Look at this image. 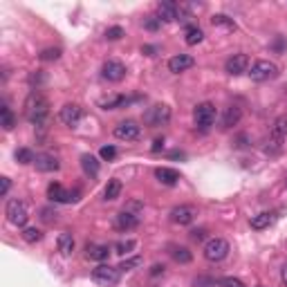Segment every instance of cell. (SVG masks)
I'll return each mask as SVG.
<instances>
[{"label":"cell","mask_w":287,"mask_h":287,"mask_svg":"<svg viewBox=\"0 0 287 287\" xmlns=\"http://www.w3.org/2000/svg\"><path fill=\"white\" fill-rule=\"evenodd\" d=\"M47 114H50V101L41 90H32L25 99V117L36 128H45Z\"/></svg>","instance_id":"cell-1"},{"label":"cell","mask_w":287,"mask_h":287,"mask_svg":"<svg viewBox=\"0 0 287 287\" xmlns=\"http://www.w3.org/2000/svg\"><path fill=\"white\" fill-rule=\"evenodd\" d=\"M5 215H7V220L14 227L25 229L27 220H30V209H27V204L23 200H9L7 207H5Z\"/></svg>","instance_id":"cell-2"},{"label":"cell","mask_w":287,"mask_h":287,"mask_svg":"<svg viewBox=\"0 0 287 287\" xmlns=\"http://www.w3.org/2000/svg\"><path fill=\"white\" fill-rule=\"evenodd\" d=\"M215 117H218V110H215V106L211 101H204V103H198V106H195L193 119H195V126H198L202 132H207L209 128L213 126Z\"/></svg>","instance_id":"cell-3"},{"label":"cell","mask_w":287,"mask_h":287,"mask_svg":"<svg viewBox=\"0 0 287 287\" xmlns=\"http://www.w3.org/2000/svg\"><path fill=\"white\" fill-rule=\"evenodd\" d=\"M229 251H231V247H229V242L224 240V238H211V240L204 242V258H207L209 262H220L224 260V258L229 256Z\"/></svg>","instance_id":"cell-4"},{"label":"cell","mask_w":287,"mask_h":287,"mask_svg":"<svg viewBox=\"0 0 287 287\" xmlns=\"http://www.w3.org/2000/svg\"><path fill=\"white\" fill-rule=\"evenodd\" d=\"M276 76H278V65L271 63V61H265V59L256 61L249 70V79L256 81V83H265V81H271V79H276Z\"/></svg>","instance_id":"cell-5"},{"label":"cell","mask_w":287,"mask_h":287,"mask_svg":"<svg viewBox=\"0 0 287 287\" xmlns=\"http://www.w3.org/2000/svg\"><path fill=\"white\" fill-rule=\"evenodd\" d=\"M144 121L148 123L151 128H160V126H166L171 121V108L166 103H155L146 110L144 114Z\"/></svg>","instance_id":"cell-6"},{"label":"cell","mask_w":287,"mask_h":287,"mask_svg":"<svg viewBox=\"0 0 287 287\" xmlns=\"http://www.w3.org/2000/svg\"><path fill=\"white\" fill-rule=\"evenodd\" d=\"M121 278V271L117 267H110V265H99L92 269V280L99 285H106V287H112L119 283Z\"/></svg>","instance_id":"cell-7"},{"label":"cell","mask_w":287,"mask_h":287,"mask_svg":"<svg viewBox=\"0 0 287 287\" xmlns=\"http://www.w3.org/2000/svg\"><path fill=\"white\" fill-rule=\"evenodd\" d=\"M114 137L121 141H135L141 137V126H137V121H121L114 126Z\"/></svg>","instance_id":"cell-8"},{"label":"cell","mask_w":287,"mask_h":287,"mask_svg":"<svg viewBox=\"0 0 287 287\" xmlns=\"http://www.w3.org/2000/svg\"><path fill=\"white\" fill-rule=\"evenodd\" d=\"M195 218H198V209L191 207V204H180V207H175L173 211H171V220H173L175 224H180V227L193 224Z\"/></svg>","instance_id":"cell-9"},{"label":"cell","mask_w":287,"mask_h":287,"mask_svg":"<svg viewBox=\"0 0 287 287\" xmlns=\"http://www.w3.org/2000/svg\"><path fill=\"white\" fill-rule=\"evenodd\" d=\"M101 76L110 83H119V81H123V76H126V65L121 63V61H114L110 59L103 63L101 68Z\"/></svg>","instance_id":"cell-10"},{"label":"cell","mask_w":287,"mask_h":287,"mask_svg":"<svg viewBox=\"0 0 287 287\" xmlns=\"http://www.w3.org/2000/svg\"><path fill=\"white\" fill-rule=\"evenodd\" d=\"M247 68H249V56L242 54V52H238V54L229 56L227 63H224V70H227V74H231V76L245 74Z\"/></svg>","instance_id":"cell-11"},{"label":"cell","mask_w":287,"mask_h":287,"mask_svg":"<svg viewBox=\"0 0 287 287\" xmlns=\"http://www.w3.org/2000/svg\"><path fill=\"white\" fill-rule=\"evenodd\" d=\"M141 222L139 213H132L128 211V209H123V211L117 213V218H114V227L119 229V231H130V229H137Z\"/></svg>","instance_id":"cell-12"},{"label":"cell","mask_w":287,"mask_h":287,"mask_svg":"<svg viewBox=\"0 0 287 287\" xmlns=\"http://www.w3.org/2000/svg\"><path fill=\"white\" fill-rule=\"evenodd\" d=\"M59 119L65 123V126H76V123L83 119V108L76 106V103H65L59 112Z\"/></svg>","instance_id":"cell-13"},{"label":"cell","mask_w":287,"mask_h":287,"mask_svg":"<svg viewBox=\"0 0 287 287\" xmlns=\"http://www.w3.org/2000/svg\"><path fill=\"white\" fill-rule=\"evenodd\" d=\"M47 198L52 200V202H72L74 198V193H70L68 189H65L63 184H59V182H52L50 186H47Z\"/></svg>","instance_id":"cell-14"},{"label":"cell","mask_w":287,"mask_h":287,"mask_svg":"<svg viewBox=\"0 0 287 287\" xmlns=\"http://www.w3.org/2000/svg\"><path fill=\"white\" fill-rule=\"evenodd\" d=\"M34 166H36V171H41V173H54V171L61 169L59 160H56L54 155H50V153H41V155H36Z\"/></svg>","instance_id":"cell-15"},{"label":"cell","mask_w":287,"mask_h":287,"mask_svg":"<svg viewBox=\"0 0 287 287\" xmlns=\"http://www.w3.org/2000/svg\"><path fill=\"white\" fill-rule=\"evenodd\" d=\"M195 65V59L191 54H175L173 59H169V70L173 74H180V72H186Z\"/></svg>","instance_id":"cell-16"},{"label":"cell","mask_w":287,"mask_h":287,"mask_svg":"<svg viewBox=\"0 0 287 287\" xmlns=\"http://www.w3.org/2000/svg\"><path fill=\"white\" fill-rule=\"evenodd\" d=\"M180 16V5L178 3H160L157 5V18L164 23H171V21H178Z\"/></svg>","instance_id":"cell-17"},{"label":"cell","mask_w":287,"mask_h":287,"mask_svg":"<svg viewBox=\"0 0 287 287\" xmlns=\"http://www.w3.org/2000/svg\"><path fill=\"white\" fill-rule=\"evenodd\" d=\"M155 178L166 186H175L180 182V173L175 169H169V166H162V169L155 171Z\"/></svg>","instance_id":"cell-18"},{"label":"cell","mask_w":287,"mask_h":287,"mask_svg":"<svg viewBox=\"0 0 287 287\" xmlns=\"http://www.w3.org/2000/svg\"><path fill=\"white\" fill-rule=\"evenodd\" d=\"M81 169H83L85 175H90V178H97L99 175V169H101V164H99V160L94 155H81Z\"/></svg>","instance_id":"cell-19"},{"label":"cell","mask_w":287,"mask_h":287,"mask_svg":"<svg viewBox=\"0 0 287 287\" xmlns=\"http://www.w3.org/2000/svg\"><path fill=\"white\" fill-rule=\"evenodd\" d=\"M85 256L90 258V260H108L110 256V247L108 245H85Z\"/></svg>","instance_id":"cell-20"},{"label":"cell","mask_w":287,"mask_h":287,"mask_svg":"<svg viewBox=\"0 0 287 287\" xmlns=\"http://www.w3.org/2000/svg\"><path fill=\"white\" fill-rule=\"evenodd\" d=\"M274 220H276L274 213L262 211V213H258V215H251L249 224H251V229H256V231H262V229H267L269 224H274Z\"/></svg>","instance_id":"cell-21"},{"label":"cell","mask_w":287,"mask_h":287,"mask_svg":"<svg viewBox=\"0 0 287 287\" xmlns=\"http://www.w3.org/2000/svg\"><path fill=\"white\" fill-rule=\"evenodd\" d=\"M242 119V108L240 106H229L227 110H224V117H222V126L224 128H233L238 126Z\"/></svg>","instance_id":"cell-22"},{"label":"cell","mask_w":287,"mask_h":287,"mask_svg":"<svg viewBox=\"0 0 287 287\" xmlns=\"http://www.w3.org/2000/svg\"><path fill=\"white\" fill-rule=\"evenodd\" d=\"M283 141H285V137H278V135H274V132H271L269 137H267L265 139V153L267 155H278V153H283Z\"/></svg>","instance_id":"cell-23"},{"label":"cell","mask_w":287,"mask_h":287,"mask_svg":"<svg viewBox=\"0 0 287 287\" xmlns=\"http://www.w3.org/2000/svg\"><path fill=\"white\" fill-rule=\"evenodd\" d=\"M56 247H59V251L63 253V256H70V253L74 251V236H72L70 231H63L59 236V240H56Z\"/></svg>","instance_id":"cell-24"},{"label":"cell","mask_w":287,"mask_h":287,"mask_svg":"<svg viewBox=\"0 0 287 287\" xmlns=\"http://www.w3.org/2000/svg\"><path fill=\"white\" fill-rule=\"evenodd\" d=\"M119 195H121V182L110 180L106 184V189H103V200H106V202H114Z\"/></svg>","instance_id":"cell-25"},{"label":"cell","mask_w":287,"mask_h":287,"mask_svg":"<svg viewBox=\"0 0 287 287\" xmlns=\"http://www.w3.org/2000/svg\"><path fill=\"white\" fill-rule=\"evenodd\" d=\"M0 126L5 130H14V126H16V117H14L12 108L7 103H3V108H0Z\"/></svg>","instance_id":"cell-26"},{"label":"cell","mask_w":287,"mask_h":287,"mask_svg":"<svg viewBox=\"0 0 287 287\" xmlns=\"http://www.w3.org/2000/svg\"><path fill=\"white\" fill-rule=\"evenodd\" d=\"M128 103V99L126 97H121V94H112V97H108V99H103L99 106H101L103 110H117V108H123Z\"/></svg>","instance_id":"cell-27"},{"label":"cell","mask_w":287,"mask_h":287,"mask_svg":"<svg viewBox=\"0 0 287 287\" xmlns=\"http://www.w3.org/2000/svg\"><path fill=\"white\" fill-rule=\"evenodd\" d=\"M171 256H173V260L180 262V265H189V262L193 260V253L186 249V247H173Z\"/></svg>","instance_id":"cell-28"},{"label":"cell","mask_w":287,"mask_h":287,"mask_svg":"<svg viewBox=\"0 0 287 287\" xmlns=\"http://www.w3.org/2000/svg\"><path fill=\"white\" fill-rule=\"evenodd\" d=\"M211 23L213 27H224V30H236V21L229 18L227 14H213L211 16Z\"/></svg>","instance_id":"cell-29"},{"label":"cell","mask_w":287,"mask_h":287,"mask_svg":"<svg viewBox=\"0 0 287 287\" xmlns=\"http://www.w3.org/2000/svg\"><path fill=\"white\" fill-rule=\"evenodd\" d=\"M141 265H144V258L141 256H132V258H123V260L119 262L117 269L123 274V271H132V269H137V267H141Z\"/></svg>","instance_id":"cell-30"},{"label":"cell","mask_w":287,"mask_h":287,"mask_svg":"<svg viewBox=\"0 0 287 287\" xmlns=\"http://www.w3.org/2000/svg\"><path fill=\"white\" fill-rule=\"evenodd\" d=\"M204 41V32L200 30V27L191 25L189 30H186V45H198V43Z\"/></svg>","instance_id":"cell-31"},{"label":"cell","mask_w":287,"mask_h":287,"mask_svg":"<svg viewBox=\"0 0 287 287\" xmlns=\"http://www.w3.org/2000/svg\"><path fill=\"white\" fill-rule=\"evenodd\" d=\"M21 236H23V240H25V242L34 245V242H38L43 238V233H41V229H36V227H25Z\"/></svg>","instance_id":"cell-32"},{"label":"cell","mask_w":287,"mask_h":287,"mask_svg":"<svg viewBox=\"0 0 287 287\" xmlns=\"http://www.w3.org/2000/svg\"><path fill=\"white\" fill-rule=\"evenodd\" d=\"M271 132L278 137H287V114H280V117H276L274 126H271Z\"/></svg>","instance_id":"cell-33"},{"label":"cell","mask_w":287,"mask_h":287,"mask_svg":"<svg viewBox=\"0 0 287 287\" xmlns=\"http://www.w3.org/2000/svg\"><path fill=\"white\" fill-rule=\"evenodd\" d=\"M135 247H137V242L132 240V238H130V240H119L117 245H114V253H119V256H126V253H130Z\"/></svg>","instance_id":"cell-34"},{"label":"cell","mask_w":287,"mask_h":287,"mask_svg":"<svg viewBox=\"0 0 287 287\" xmlns=\"http://www.w3.org/2000/svg\"><path fill=\"white\" fill-rule=\"evenodd\" d=\"M16 162H21V164H34L36 155L30 151V148H18L16 151Z\"/></svg>","instance_id":"cell-35"},{"label":"cell","mask_w":287,"mask_h":287,"mask_svg":"<svg viewBox=\"0 0 287 287\" xmlns=\"http://www.w3.org/2000/svg\"><path fill=\"white\" fill-rule=\"evenodd\" d=\"M38 59L41 61H59L61 59V47H45V50L38 54Z\"/></svg>","instance_id":"cell-36"},{"label":"cell","mask_w":287,"mask_h":287,"mask_svg":"<svg viewBox=\"0 0 287 287\" xmlns=\"http://www.w3.org/2000/svg\"><path fill=\"white\" fill-rule=\"evenodd\" d=\"M27 81H30V85L34 90H41V85L45 83V74H43L41 70H36V72H32V74L27 76Z\"/></svg>","instance_id":"cell-37"},{"label":"cell","mask_w":287,"mask_h":287,"mask_svg":"<svg viewBox=\"0 0 287 287\" xmlns=\"http://www.w3.org/2000/svg\"><path fill=\"white\" fill-rule=\"evenodd\" d=\"M41 220L43 222H47V224H54L56 220H59V213H56V209L45 207V209H41Z\"/></svg>","instance_id":"cell-38"},{"label":"cell","mask_w":287,"mask_h":287,"mask_svg":"<svg viewBox=\"0 0 287 287\" xmlns=\"http://www.w3.org/2000/svg\"><path fill=\"white\" fill-rule=\"evenodd\" d=\"M218 285L220 287H247L240 278H233V276H224V278H220Z\"/></svg>","instance_id":"cell-39"},{"label":"cell","mask_w":287,"mask_h":287,"mask_svg":"<svg viewBox=\"0 0 287 287\" xmlns=\"http://www.w3.org/2000/svg\"><path fill=\"white\" fill-rule=\"evenodd\" d=\"M144 27H146L148 32H157L162 27V21L157 16H148V18H144Z\"/></svg>","instance_id":"cell-40"},{"label":"cell","mask_w":287,"mask_h":287,"mask_svg":"<svg viewBox=\"0 0 287 287\" xmlns=\"http://www.w3.org/2000/svg\"><path fill=\"white\" fill-rule=\"evenodd\" d=\"M99 155H101V160L110 162V160H114V157H117V148H114V146H103L101 151H99Z\"/></svg>","instance_id":"cell-41"},{"label":"cell","mask_w":287,"mask_h":287,"mask_svg":"<svg viewBox=\"0 0 287 287\" xmlns=\"http://www.w3.org/2000/svg\"><path fill=\"white\" fill-rule=\"evenodd\" d=\"M121 36H123L121 27H108V30H106V38H108V41H119Z\"/></svg>","instance_id":"cell-42"},{"label":"cell","mask_w":287,"mask_h":287,"mask_svg":"<svg viewBox=\"0 0 287 287\" xmlns=\"http://www.w3.org/2000/svg\"><path fill=\"white\" fill-rule=\"evenodd\" d=\"M271 50L278 52V54H280V52H285V50H287L285 38H283V36H276V38H274V43H271Z\"/></svg>","instance_id":"cell-43"},{"label":"cell","mask_w":287,"mask_h":287,"mask_svg":"<svg viewBox=\"0 0 287 287\" xmlns=\"http://www.w3.org/2000/svg\"><path fill=\"white\" fill-rule=\"evenodd\" d=\"M9 189H12V180L9 178H0V195H7L9 193Z\"/></svg>","instance_id":"cell-44"},{"label":"cell","mask_w":287,"mask_h":287,"mask_svg":"<svg viewBox=\"0 0 287 287\" xmlns=\"http://www.w3.org/2000/svg\"><path fill=\"white\" fill-rule=\"evenodd\" d=\"M204 236H207L204 229H193V231H191V238H193V240H202Z\"/></svg>","instance_id":"cell-45"},{"label":"cell","mask_w":287,"mask_h":287,"mask_svg":"<svg viewBox=\"0 0 287 287\" xmlns=\"http://www.w3.org/2000/svg\"><path fill=\"white\" fill-rule=\"evenodd\" d=\"M155 52H157L155 45H144V47H141V54H146V56H153Z\"/></svg>","instance_id":"cell-46"},{"label":"cell","mask_w":287,"mask_h":287,"mask_svg":"<svg viewBox=\"0 0 287 287\" xmlns=\"http://www.w3.org/2000/svg\"><path fill=\"white\" fill-rule=\"evenodd\" d=\"M164 269H166L164 265H153V269H151V276H160V274H164Z\"/></svg>","instance_id":"cell-47"},{"label":"cell","mask_w":287,"mask_h":287,"mask_svg":"<svg viewBox=\"0 0 287 287\" xmlns=\"http://www.w3.org/2000/svg\"><path fill=\"white\" fill-rule=\"evenodd\" d=\"M162 148H164V139H155V141H153V153L162 151Z\"/></svg>","instance_id":"cell-48"},{"label":"cell","mask_w":287,"mask_h":287,"mask_svg":"<svg viewBox=\"0 0 287 287\" xmlns=\"http://www.w3.org/2000/svg\"><path fill=\"white\" fill-rule=\"evenodd\" d=\"M280 278H283V283H287V262L283 265V269H280Z\"/></svg>","instance_id":"cell-49"},{"label":"cell","mask_w":287,"mask_h":287,"mask_svg":"<svg viewBox=\"0 0 287 287\" xmlns=\"http://www.w3.org/2000/svg\"><path fill=\"white\" fill-rule=\"evenodd\" d=\"M258 287H265V285H258Z\"/></svg>","instance_id":"cell-50"}]
</instances>
